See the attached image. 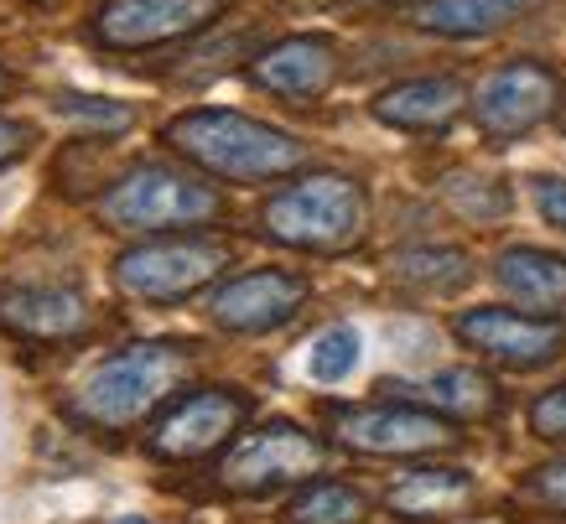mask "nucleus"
<instances>
[{"instance_id": "nucleus-1", "label": "nucleus", "mask_w": 566, "mask_h": 524, "mask_svg": "<svg viewBox=\"0 0 566 524\" xmlns=\"http://www.w3.org/2000/svg\"><path fill=\"white\" fill-rule=\"evenodd\" d=\"M161 140L177 156H188L192 167L223 182H281L292 171L307 167V146L286 130H275L265 119H250L240 109H188V115L167 119Z\"/></svg>"}, {"instance_id": "nucleus-2", "label": "nucleus", "mask_w": 566, "mask_h": 524, "mask_svg": "<svg viewBox=\"0 0 566 524\" xmlns=\"http://www.w3.org/2000/svg\"><path fill=\"white\" fill-rule=\"evenodd\" d=\"M192 364V348L188 343H130L120 354H109L99 369L88 374L78 395H73V421L94 426V431H130L151 416Z\"/></svg>"}, {"instance_id": "nucleus-3", "label": "nucleus", "mask_w": 566, "mask_h": 524, "mask_svg": "<svg viewBox=\"0 0 566 524\" xmlns=\"http://www.w3.org/2000/svg\"><path fill=\"white\" fill-rule=\"evenodd\" d=\"M265 239L302 254H348L369 229V198L354 177L317 171L302 182L281 187L265 213H260Z\"/></svg>"}, {"instance_id": "nucleus-4", "label": "nucleus", "mask_w": 566, "mask_h": 524, "mask_svg": "<svg viewBox=\"0 0 566 524\" xmlns=\"http://www.w3.org/2000/svg\"><path fill=\"white\" fill-rule=\"evenodd\" d=\"M223 213V198L192 171L140 161L99 198V219L125 234H188Z\"/></svg>"}, {"instance_id": "nucleus-5", "label": "nucleus", "mask_w": 566, "mask_h": 524, "mask_svg": "<svg viewBox=\"0 0 566 524\" xmlns=\"http://www.w3.org/2000/svg\"><path fill=\"white\" fill-rule=\"evenodd\" d=\"M229 239L219 234H161V239H146L136 250H125L115 260V286L136 302H151V306H172V302H188L192 291H203L208 281H219L229 271Z\"/></svg>"}, {"instance_id": "nucleus-6", "label": "nucleus", "mask_w": 566, "mask_h": 524, "mask_svg": "<svg viewBox=\"0 0 566 524\" xmlns=\"http://www.w3.org/2000/svg\"><path fill=\"white\" fill-rule=\"evenodd\" d=\"M323 441L292 421H271L240 437L219 462V489L234 499H271V493L312 483L323 473Z\"/></svg>"}, {"instance_id": "nucleus-7", "label": "nucleus", "mask_w": 566, "mask_h": 524, "mask_svg": "<svg viewBox=\"0 0 566 524\" xmlns=\"http://www.w3.org/2000/svg\"><path fill=\"white\" fill-rule=\"evenodd\" d=\"M468 109H473V125L483 136L504 146V140L531 136L535 125H546L562 109V78L541 57H515L473 88Z\"/></svg>"}, {"instance_id": "nucleus-8", "label": "nucleus", "mask_w": 566, "mask_h": 524, "mask_svg": "<svg viewBox=\"0 0 566 524\" xmlns=\"http://www.w3.org/2000/svg\"><path fill=\"white\" fill-rule=\"evenodd\" d=\"M333 441L359 457H437L458 447V431L447 416L411 400L390 406H348L333 416Z\"/></svg>"}, {"instance_id": "nucleus-9", "label": "nucleus", "mask_w": 566, "mask_h": 524, "mask_svg": "<svg viewBox=\"0 0 566 524\" xmlns=\"http://www.w3.org/2000/svg\"><path fill=\"white\" fill-rule=\"evenodd\" d=\"M244 421H250V400L240 389L203 385L192 395H177L172 406L156 416L146 452L161 457V462H198V457H213L219 447H229Z\"/></svg>"}, {"instance_id": "nucleus-10", "label": "nucleus", "mask_w": 566, "mask_h": 524, "mask_svg": "<svg viewBox=\"0 0 566 524\" xmlns=\"http://www.w3.org/2000/svg\"><path fill=\"white\" fill-rule=\"evenodd\" d=\"M458 338L473 348V354L494 358L504 369H541L566 348V327L551 317H535V312H510V306H479V312H463L452 322Z\"/></svg>"}, {"instance_id": "nucleus-11", "label": "nucleus", "mask_w": 566, "mask_h": 524, "mask_svg": "<svg viewBox=\"0 0 566 524\" xmlns=\"http://www.w3.org/2000/svg\"><path fill=\"white\" fill-rule=\"evenodd\" d=\"M219 0H104L94 17V42L115 52L161 48V42H182L213 27Z\"/></svg>"}, {"instance_id": "nucleus-12", "label": "nucleus", "mask_w": 566, "mask_h": 524, "mask_svg": "<svg viewBox=\"0 0 566 524\" xmlns=\"http://www.w3.org/2000/svg\"><path fill=\"white\" fill-rule=\"evenodd\" d=\"M307 275L296 271H250L213 286L208 296V317L223 333H275L307 306Z\"/></svg>"}, {"instance_id": "nucleus-13", "label": "nucleus", "mask_w": 566, "mask_h": 524, "mask_svg": "<svg viewBox=\"0 0 566 524\" xmlns=\"http://www.w3.org/2000/svg\"><path fill=\"white\" fill-rule=\"evenodd\" d=\"M0 327L21 343H78L94 333V306L69 286L0 291Z\"/></svg>"}, {"instance_id": "nucleus-14", "label": "nucleus", "mask_w": 566, "mask_h": 524, "mask_svg": "<svg viewBox=\"0 0 566 524\" xmlns=\"http://www.w3.org/2000/svg\"><path fill=\"white\" fill-rule=\"evenodd\" d=\"M250 78L265 94H275V99H292V104L323 99L333 88V78H338V48H333V36H312V32L281 36L265 52H255Z\"/></svg>"}, {"instance_id": "nucleus-15", "label": "nucleus", "mask_w": 566, "mask_h": 524, "mask_svg": "<svg viewBox=\"0 0 566 524\" xmlns=\"http://www.w3.org/2000/svg\"><path fill=\"white\" fill-rule=\"evenodd\" d=\"M468 99L473 94L452 73H427V78H406V84L385 88L375 99V119L390 130H447L463 115Z\"/></svg>"}, {"instance_id": "nucleus-16", "label": "nucleus", "mask_w": 566, "mask_h": 524, "mask_svg": "<svg viewBox=\"0 0 566 524\" xmlns=\"http://www.w3.org/2000/svg\"><path fill=\"white\" fill-rule=\"evenodd\" d=\"M546 0H416L411 21L431 36H452V42H473V36H494L515 21L535 17Z\"/></svg>"}, {"instance_id": "nucleus-17", "label": "nucleus", "mask_w": 566, "mask_h": 524, "mask_svg": "<svg viewBox=\"0 0 566 524\" xmlns=\"http://www.w3.org/2000/svg\"><path fill=\"white\" fill-rule=\"evenodd\" d=\"M473 493H479V483L463 468H416L400 483H390L385 509H390L395 520H411V524L452 520V514H463L473 504Z\"/></svg>"}, {"instance_id": "nucleus-18", "label": "nucleus", "mask_w": 566, "mask_h": 524, "mask_svg": "<svg viewBox=\"0 0 566 524\" xmlns=\"http://www.w3.org/2000/svg\"><path fill=\"white\" fill-rule=\"evenodd\" d=\"M499 286L510 291L535 317H562L566 312V260L535 244H515L499 254Z\"/></svg>"}, {"instance_id": "nucleus-19", "label": "nucleus", "mask_w": 566, "mask_h": 524, "mask_svg": "<svg viewBox=\"0 0 566 524\" xmlns=\"http://www.w3.org/2000/svg\"><path fill=\"white\" fill-rule=\"evenodd\" d=\"M395 389H406L411 406H427L437 416H447V421H489V416H499V389L479 369H442L421 379V385H395Z\"/></svg>"}, {"instance_id": "nucleus-20", "label": "nucleus", "mask_w": 566, "mask_h": 524, "mask_svg": "<svg viewBox=\"0 0 566 524\" xmlns=\"http://www.w3.org/2000/svg\"><path fill=\"white\" fill-rule=\"evenodd\" d=\"M395 281L411 291H427V296H452L473 281V265H468L463 250H447V244H416V250L395 254Z\"/></svg>"}, {"instance_id": "nucleus-21", "label": "nucleus", "mask_w": 566, "mask_h": 524, "mask_svg": "<svg viewBox=\"0 0 566 524\" xmlns=\"http://www.w3.org/2000/svg\"><path fill=\"white\" fill-rule=\"evenodd\" d=\"M364 514H369V499L338 478H312L286 509L292 524H364Z\"/></svg>"}, {"instance_id": "nucleus-22", "label": "nucleus", "mask_w": 566, "mask_h": 524, "mask_svg": "<svg viewBox=\"0 0 566 524\" xmlns=\"http://www.w3.org/2000/svg\"><path fill=\"white\" fill-rule=\"evenodd\" d=\"M447 192V203L458 208L463 219H479V223H494L510 213V192L499 182H489V177H463V171H452L442 182Z\"/></svg>"}, {"instance_id": "nucleus-23", "label": "nucleus", "mask_w": 566, "mask_h": 524, "mask_svg": "<svg viewBox=\"0 0 566 524\" xmlns=\"http://www.w3.org/2000/svg\"><path fill=\"white\" fill-rule=\"evenodd\" d=\"M354 364H359V333L354 327H327L307 354V374L323 385H338L344 374H354Z\"/></svg>"}, {"instance_id": "nucleus-24", "label": "nucleus", "mask_w": 566, "mask_h": 524, "mask_svg": "<svg viewBox=\"0 0 566 524\" xmlns=\"http://www.w3.org/2000/svg\"><path fill=\"white\" fill-rule=\"evenodd\" d=\"M57 109L73 119H84V125H94V130H125L130 125V109L115 99H84V94H63L57 99Z\"/></svg>"}, {"instance_id": "nucleus-25", "label": "nucleus", "mask_w": 566, "mask_h": 524, "mask_svg": "<svg viewBox=\"0 0 566 524\" xmlns=\"http://www.w3.org/2000/svg\"><path fill=\"white\" fill-rule=\"evenodd\" d=\"M525 499L541 509H551V514H566V457L562 462H546V468H535L531 478H525Z\"/></svg>"}, {"instance_id": "nucleus-26", "label": "nucleus", "mask_w": 566, "mask_h": 524, "mask_svg": "<svg viewBox=\"0 0 566 524\" xmlns=\"http://www.w3.org/2000/svg\"><path fill=\"white\" fill-rule=\"evenodd\" d=\"M531 431L541 441H566V385L546 389L531 406Z\"/></svg>"}, {"instance_id": "nucleus-27", "label": "nucleus", "mask_w": 566, "mask_h": 524, "mask_svg": "<svg viewBox=\"0 0 566 524\" xmlns=\"http://www.w3.org/2000/svg\"><path fill=\"white\" fill-rule=\"evenodd\" d=\"M27 151H32V125H27V119L0 115V171L17 167Z\"/></svg>"}, {"instance_id": "nucleus-28", "label": "nucleus", "mask_w": 566, "mask_h": 524, "mask_svg": "<svg viewBox=\"0 0 566 524\" xmlns=\"http://www.w3.org/2000/svg\"><path fill=\"white\" fill-rule=\"evenodd\" d=\"M535 208L546 213V223L566 229V182L562 177H541V182H535Z\"/></svg>"}, {"instance_id": "nucleus-29", "label": "nucleus", "mask_w": 566, "mask_h": 524, "mask_svg": "<svg viewBox=\"0 0 566 524\" xmlns=\"http://www.w3.org/2000/svg\"><path fill=\"white\" fill-rule=\"evenodd\" d=\"M11 88H17V78H11V69H0V99H6Z\"/></svg>"}, {"instance_id": "nucleus-30", "label": "nucleus", "mask_w": 566, "mask_h": 524, "mask_svg": "<svg viewBox=\"0 0 566 524\" xmlns=\"http://www.w3.org/2000/svg\"><path fill=\"white\" fill-rule=\"evenodd\" d=\"M120 524H151V520H146V514H125Z\"/></svg>"}]
</instances>
